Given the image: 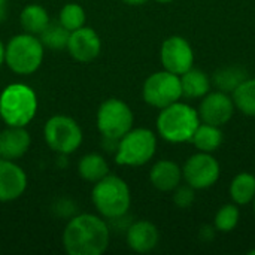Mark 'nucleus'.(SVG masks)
Masks as SVG:
<instances>
[{
    "mask_svg": "<svg viewBox=\"0 0 255 255\" xmlns=\"http://www.w3.org/2000/svg\"><path fill=\"white\" fill-rule=\"evenodd\" d=\"M229 194L238 206L250 205L255 197V176L250 172L238 173L229 187Z\"/></svg>",
    "mask_w": 255,
    "mask_h": 255,
    "instance_id": "412c9836",
    "label": "nucleus"
},
{
    "mask_svg": "<svg viewBox=\"0 0 255 255\" xmlns=\"http://www.w3.org/2000/svg\"><path fill=\"white\" fill-rule=\"evenodd\" d=\"M7 16V0H0V22H3Z\"/></svg>",
    "mask_w": 255,
    "mask_h": 255,
    "instance_id": "c756f323",
    "label": "nucleus"
},
{
    "mask_svg": "<svg viewBox=\"0 0 255 255\" xmlns=\"http://www.w3.org/2000/svg\"><path fill=\"white\" fill-rule=\"evenodd\" d=\"M253 203H254V215H255V197H254V200H253Z\"/></svg>",
    "mask_w": 255,
    "mask_h": 255,
    "instance_id": "72a5a7b5",
    "label": "nucleus"
},
{
    "mask_svg": "<svg viewBox=\"0 0 255 255\" xmlns=\"http://www.w3.org/2000/svg\"><path fill=\"white\" fill-rule=\"evenodd\" d=\"M236 106L233 97L224 91H209L205 97H202L199 106V118L200 123L212 124L223 127L226 126L235 115Z\"/></svg>",
    "mask_w": 255,
    "mask_h": 255,
    "instance_id": "f8f14e48",
    "label": "nucleus"
},
{
    "mask_svg": "<svg viewBox=\"0 0 255 255\" xmlns=\"http://www.w3.org/2000/svg\"><path fill=\"white\" fill-rule=\"evenodd\" d=\"M69 34H70V31L66 30L60 24V21H49V24L39 34V39L45 48L58 51V49H64L67 46Z\"/></svg>",
    "mask_w": 255,
    "mask_h": 255,
    "instance_id": "393cba45",
    "label": "nucleus"
},
{
    "mask_svg": "<svg viewBox=\"0 0 255 255\" xmlns=\"http://www.w3.org/2000/svg\"><path fill=\"white\" fill-rule=\"evenodd\" d=\"M58 21L66 30L73 31V30H78V28L85 25L87 13H85L84 7L81 4L67 3V4H64L61 7L60 15H58Z\"/></svg>",
    "mask_w": 255,
    "mask_h": 255,
    "instance_id": "bb28decb",
    "label": "nucleus"
},
{
    "mask_svg": "<svg viewBox=\"0 0 255 255\" xmlns=\"http://www.w3.org/2000/svg\"><path fill=\"white\" fill-rule=\"evenodd\" d=\"M215 232H217V229L215 227H212V226H203L200 230H199V238L203 241V242H211V241H214V238H215Z\"/></svg>",
    "mask_w": 255,
    "mask_h": 255,
    "instance_id": "c85d7f7f",
    "label": "nucleus"
},
{
    "mask_svg": "<svg viewBox=\"0 0 255 255\" xmlns=\"http://www.w3.org/2000/svg\"><path fill=\"white\" fill-rule=\"evenodd\" d=\"M127 245L131 251L139 254L151 253L160 242V232L151 221H136L126 233Z\"/></svg>",
    "mask_w": 255,
    "mask_h": 255,
    "instance_id": "2eb2a0df",
    "label": "nucleus"
},
{
    "mask_svg": "<svg viewBox=\"0 0 255 255\" xmlns=\"http://www.w3.org/2000/svg\"><path fill=\"white\" fill-rule=\"evenodd\" d=\"M179 78H181V87H182V97L202 99L211 91L209 76L203 70L194 69V66L185 73H182Z\"/></svg>",
    "mask_w": 255,
    "mask_h": 255,
    "instance_id": "a211bd4d",
    "label": "nucleus"
},
{
    "mask_svg": "<svg viewBox=\"0 0 255 255\" xmlns=\"http://www.w3.org/2000/svg\"><path fill=\"white\" fill-rule=\"evenodd\" d=\"M96 123L103 137L120 140L133 128L134 115L126 102L120 99H108L99 106Z\"/></svg>",
    "mask_w": 255,
    "mask_h": 255,
    "instance_id": "6e6552de",
    "label": "nucleus"
},
{
    "mask_svg": "<svg viewBox=\"0 0 255 255\" xmlns=\"http://www.w3.org/2000/svg\"><path fill=\"white\" fill-rule=\"evenodd\" d=\"M155 1H158V3H170L173 0H155Z\"/></svg>",
    "mask_w": 255,
    "mask_h": 255,
    "instance_id": "473e14b6",
    "label": "nucleus"
},
{
    "mask_svg": "<svg viewBox=\"0 0 255 255\" xmlns=\"http://www.w3.org/2000/svg\"><path fill=\"white\" fill-rule=\"evenodd\" d=\"M160 61L164 70L182 75L194 66V51L182 36H170L161 43Z\"/></svg>",
    "mask_w": 255,
    "mask_h": 255,
    "instance_id": "9b49d317",
    "label": "nucleus"
},
{
    "mask_svg": "<svg viewBox=\"0 0 255 255\" xmlns=\"http://www.w3.org/2000/svg\"><path fill=\"white\" fill-rule=\"evenodd\" d=\"M221 166L211 152H196L182 166V179L194 190H206L217 184Z\"/></svg>",
    "mask_w": 255,
    "mask_h": 255,
    "instance_id": "9d476101",
    "label": "nucleus"
},
{
    "mask_svg": "<svg viewBox=\"0 0 255 255\" xmlns=\"http://www.w3.org/2000/svg\"><path fill=\"white\" fill-rule=\"evenodd\" d=\"M78 173L84 181L96 184L106 175H109V164L103 155L97 152H90L79 160Z\"/></svg>",
    "mask_w": 255,
    "mask_h": 255,
    "instance_id": "aec40b11",
    "label": "nucleus"
},
{
    "mask_svg": "<svg viewBox=\"0 0 255 255\" xmlns=\"http://www.w3.org/2000/svg\"><path fill=\"white\" fill-rule=\"evenodd\" d=\"M149 182L155 190L170 193L182 182V167L172 160H158L149 170Z\"/></svg>",
    "mask_w": 255,
    "mask_h": 255,
    "instance_id": "f3484780",
    "label": "nucleus"
},
{
    "mask_svg": "<svg viewBox=\"0 0 255 255\" xmlns=\"http://www.w3.org/2000/svg\"><path fill=\"white\" fill-rule=\"evenodd\" d=\"M27 190V175L12 160L0 158V202L7 203L19 199Z\"/></svg>",
    "mask_w": 255,
    "mask_h": 255,
    "instance_id": "4468645a",
    "label": "nucleus"
},
{
    "mask_svg": "<svg viewBox=\"0 0 255 255\" xmlns=\"http://www.w3.org/2000/svg\"><path fill=\"white\" fill-rule=\"evenodd\" d=\"M223 140H224V134L221 131V127L206 124V123L199 124V127L194 131L193 139H191V142L194 143V146L199 151L211 152V154L221 146Z\"/></svg>",
    "mask_w": 255,
    "mask_h": 255,
    "instance_id": "5701e85b",
    "label": "nucleus"
},
{
    "mask_svg": "<svg viewBox=\"0 0 255 255\" xmlns=\"http://www.w3.org/2000/svg\"><path fill=\"white\" fill-rule=\"evenodd\" d=\"M109 241L111 232L106 221L93 214L72 217L63 232V247L69 255H102Z\"/></svg>",
    "mask_w": 255,
    "mask_h": 255,
    "instance_id": "f257e3e1",
    "label": "nucleus"
},
{
    "mask_svg": "<svg viewBox=\"0 0 255 255\" xmlns=\"http://www.w3.org/2000/svg\"><path fill=\"white\" fill-rule=\"evenodd\" d=\"M157 151V136L149 128H131L120 140L115 161L120 166L140 167L152 160Z\"/></svg>",
    "mask_w": 255,
    "mask_h": 255,
    "instance_id": "423d86ee",
    "label": "nucleus"
},
{
    "mask_svg": "<svg viewBox=\"0 0 255 255\" xmlns=\"http://www.w3.org/2000/svg\"><path fill=\"white\" fill-rule=\"evenodd\" d=\"M37 112V96L22 82L9 84L0 94V120L9 127H25Z\"/></svg>",
    "mask_w": 255,
    "mask_h": 255,
    "instance_id": "20e7f679",
    "label": "nucleus"
},
{
    "mask_svg": "<svg viewBox=\"0 0 255 255\" xmlns=\"http://www.w3.org/2000/svg\"><path fill=\"white\" fill-rule=\"evenodd\" d=\"M31 137L25 127H9L0 131V158L19 160L30 149Z\"/></svg>",
    "mask_w": 255,
    "mask_h": 255,
    "instance_id": "dca6fc26",
    "label": "nucleus"
},
{
    "mask_svg": "<svg viewBox=\"0 0 255 255\" xmlns=\"http://www.w3.org/2000/svg\"><path fill=\"white\" fill-rule=\"evenodd\" d=\"M91 200L103 218L121 220L131 206V193L123 178L109 173L94 184Z\"/></svg>",
    "mask_w": 255,
    "mask_h": 255,
    "instance_id": "7ed1b4c3",
    "label": "nucleus"
},
{
    "mask_svg": "<svg viewBox=\"0 0 255 255\" xmlns=\"http://www.w3.org/2000/svg\"><path fill=\"white\" fill-rule=\"evenodd\" d=\"M232 94L238 111L247 117H255V78H247Z\"/></svg>",
    "mask_w": 255,
    "mask_h": 255,
    "instance_id": "b1692460",
    "label": "nucleus"
},
{
    "mask_svg": "<svg viewBox=\"0 0 255 255\" xmlns=\"http://www.w3.org/2000/svg\"><path fill=\"white\" fill-rule=\"evenodd\" d=\"M247 78H248V73L244 67L238 64H227L214 72L212 82L217 90L232 94Z\"/></svg>",
    "mask_w": 255,
    "mask_h": 255,
    "instance_id": "6ab92c4d",
    "label": "nucleus"
},
{
    "mask_svg": "<svg viewBox=\"0 0 255 255\" xmlns=\"http://www.w3.org/2000/svg\"><path fill=\"white\" fill-rule=\"evenodd\" d=\"M173 203L179 208V209H188L193 206V203L196 202V190L185 184V185H178L173 190V197H172Z\"/></svg>",
    "mask_w": 255,
    "mask_h": 255,
    "instance_id": "cd10ccee",
    "label": "nucleus"
},
{
    "mask_svg": "<svg viewBox=\"0 0 255 255\" xmlns=\"http://www.w3.org/2000/svg\"><path fill=\"white\" fill-rule=\"evenodd\" d=\"M49 21L51 18L48 10L36 3L25 6L19 13V24L24 28V31L30 34L39 36L43 31V28L49 24Z\"/></svg>",
    "mask_w": 255,
    "mask_h": 255,
    "instance_id": "4be33fe9",
    "label": "nucleus"
},
{
    "mask_svg": "<svg viewBox=\"0 0 255 255\" xmlns=\"http://www.w3.org/2000/svg\"><path fill=\"white\" fill-rule=\"evenodd\" d=\"M66 49L73 60L79 63H90L99 57L102 51V40L96 30L84 25L70 31Z\"/></svg>",
    "mask_w": 255,
    "mask_h": 255,
    "instance_id": "ddd939ff",
    "label": "nucleus"
},
{
    "mask_svg": "<svg viewBox=\"0 0 255 255\" xmlns=\"http://www.w3.org/2000/svg\"><path fill=\"white\" fill-rule=\"evenodd\" d=\"M241 220V211L238 208L236 203H227L224 206H221L214 218V227L217 229V232L221 233H230L233 232Z\"/></svg>",
    "mask_w": 255,
    "mask_h": 255,
    "instance_id": "a878e982",
    "label": "nucleus"
},
{
    "mask_svg": "<svg viewBox=\"0 0 255 255\" xmlns=\"http://www.w3.org/2000/svg\"><path fill=\"white\" fill-rule=\"evenodd\" d=\"M43 139L52 151L69 155L79 149L84 140V133L73 118L67 115H54L45 123Z\"/></svg>",
    "mask_w": 255,
    "mask_h": 255,
    "instance_id": "0eeeda50",
    "label": "nucleus"
},
{
    "mask_svg": "<svg viewBox=\"0 0 255 255\" xmlns=\"http://www.w3.org/2000/svg\"><path fill=\"white\" fill-rule=\"evenodd\" d=\"M142 97L145 103L157 109H163L172 103L179 102L182 97L179 75L164 69L149 75L143 82Z\"/></svg>",
    "mask_w": 255,
    "mask_h": 255,
    "instance_id": "1a4fd4ad",
    "label": "nucleus"
},
{
    "mask_svg": "<svg viewBox=\"0 0 255 255\" xmlns=\"http://www.w3.org/2000/svg\"><path fill=\"white\" fill-rule=\"evenodd\" d=\"M199 124L200 118L197 109L182 102H176L160 109L155 123L158 136L170 143L191 142Z\"/></svg>",
    "mask_w": 255,
    "mask_h": 255,
    "instance_id": "f03ea898",
    "label": "nucleus"
},
{
    "mask_svg": "<svg viewBox=\"0 0 255 255\" xmlns=\"http://www.w3.org/2000/svg\"><path fill=\"white\" fill-rule=\"evenodd\" d=\"M4 55H6V45L0 40V66L4 63Z\"/></svg>",
    "mask_w": 255,
    "mask_h": 255,
    "instance_id": "7c9ffc66",
    "label": "nucleus"
},
{
    "mask_svg": "<svg viewBox=\"0 0 255 255\" xmlns=\"http://www.w3.org/2000/svg\"><path fill=\"white\" fill-rule=\"evenodd\" d=\"M45 46L36 34L21 33L13 36L6 45L4 63L16 75L34 73L43 61Z\"/></svg>",
    "mask_w": 255,
    "mask_h": 255,
    "instance_id": "39448f33",
    "label": "nucleus"
},
{
    "mask_svg": "<svg viewBox=\"0 0 255 255\" xmlns=\"http://www.w3.org/2000/svg\"><path fill=\"white\" fill-rule=\"evenodd\" d=\"M121 1H124V3H127V4H131V6H139V4L146 3L148 0H121Z\"/></svg>",
    "mask_w": 255,
    "mask_h": 255,
    "instance_id": "2f4dec72",
    "label": "nucleus"
}]
</instances>
